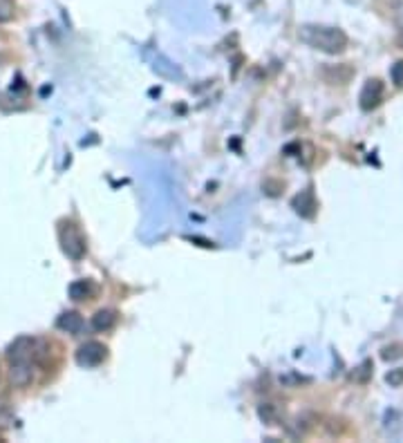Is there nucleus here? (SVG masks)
<instances>
[{
  "label": "nucleus",
  "mask_w": 403,
  "mask_h": 443,
  "mask_svg": "<svg viewBox=\"0 0 403 443\" xmlns=\"http://www.w3.org/2000/svg\"><path fill=\"white\" fill-rule=\"evenodd\" d=\"M300 40L325 54H341L348 47V36H345V32H341L338 27H325V25L300 27Z\"/></svg>",
  "instance_id": "nucleus-2"
},
{
  "label": "nucleus",
  "mask_w": 403,
  "mask_h": 443,
  "mask_svg": "<svg viewBox=\"0 0 403 443\" xmlns=\"http://www.w3.org/2000/svg\"><path fill=\"white\" fill-rule=\"evenodd\" d=\"M34 338L30 336H21L9 345L7 349V361H9V378L13 385L25 388V385L32 383V359L36 356L34 352Z\"/></svg>",
  "instance_id": "nucleus-1"
},
{
  "label": "nucleus",
  "mask_w": 403,
  "mask_h": 443,
  "mask_svg": "<svg viewBox=\"0 0 403 443\" xmlns=\"http://www.w3.org/2000/svg\"><path fill=\"white\" fill-rule=\"evenodd\" d=\"M59 240H61V247H63V253L72 260H81L85 255V237L83 233L79 231L77 224L72 222H61L59 226Z\"/></svg>",
  "instance_id": "nucleus-3"
},
{
  "label": "nucleus",
  "mask_w": 403,
  "mask_h": 443,
  "mask_svg": "<svg viewBox=\"0 0 403 443\" xmlns=\"http://www.w3.org/2000/svg\"><path fill=\"white\" fill-rule=\"evenodd\" d=\"M385 381L392 385V388H399V385L403 383V369H392L390 374L385 376Z\"/></svg>",
  "instance_id": "nucleus-15"
},
{
  "label": "nucleus",
  "mask_w": 403,
  "mask_h": 443,
  "mask_svg": "<svg viewBox=\"0 0 403 443\" xmlns=\"http://www.w3.org/2000/svg\"><path fill=\"white\" fill-rule=\"evenodd\" d=\"M13 9H16L13 0H0V23L11 21L13 18Z\"/></svg>",
  "instance_id": "nucleus-11"
},
{
  "label": "nucleus",
  "mask_w": 403,
  "mask_h": 443,
  "mask_svg": "<svg viewBox=\"0 0 403 443\" xmlns=\"http://www.w3.org/2000/svg\"><path fill=\"white\" fill-rule=\"evenodd\" d=\"M114 325H117V313H114L112 309H101L92 318V327L96 332H110Z\"/></svg>",
  "instance_id": "nucleus-8"
},
{
  "label": "nucleus",
  "mask_w": 403,
  "mask_h": 443,
  "mask_svg": "<svg viewBox=\"0 0 403 443\" xmlns=\"http://www.w3.org/2000/svg\"><path fill=\"white\" fill-rule=\"evenodd\" d=\"M96 287L92 284V280H77L70 284V298L72 300H90L94 298Z\"/></svg>",
  "instance_id": "nucleus-7"
},
{
  "label": "nucleus",
  "mask_w": 403,
  "mask_h": 443,
  "mask_svg": "<svg viewBox=\"0 0 403 443\" xmlns=\"http://www.w3.org/2000/svg\"><path fill=\"white\" fill-rule=\"evenodd\" d=\"M260 419L269 425H273V421H276V410H273V405H263L260 408Z\"/></svg>",
  "instance_id": "nucleus-14"
},
{
  "label": "nucleus",
  "mask_w": 403,
  "mask_h": 443,
  "mask_svg": "<svg viewBox=\"0 0 403 443\" xmlns=\"http://www.w3.org/2000/svg\"><path fill=\"white\" fill-rule=\"evenodd\" d=\"M370 374H372V361H363L361 365L356 367L354 374H352V381H356V383H365Z\"/></svg>",
  "instance_id": "nucleus-10"
},
{
  "label": "nucleus",
  "mask_w": 403,
  "mask_h": 443,
  "mask_svg": "<svg viewBox=\"0 0 403 443\" xmlns=\"http://www.w3.org/2000/svg\"><path fill=\"white\" fill-rule=\"evenodd\" d=\"M56 327L67 334H79L83 330V318L77 311H65L59 316V320H56Z\"/></svg>",
  "instance_id": "nucleus-6"
},
{
  "label": "nucleus",
  "mask_w": 403,
  "mask_h": 443,
  "mask_svg": "<svg viewBox=\"0 0 403 443\" xmlns=\"http://www.w3.org/2000/svg\"><path fill=\"white\" fill-rule=\"evenodd\" d=\"M390 77H392V83L397 88H403V61H397L390 69Z\"/></svg>",
  "instance_id": "nucleus-12"
},
{
  "label": "nucleus",
  "mask_w": 403,
  "mask_h": 443,
  "mask_svg": "<svg viewBox=\"0 0 403 443\" xmlns=\"http://www.w3.org/2000/svg\"><path fill=\"white\" fill-rule=\"evenodd\" d=\"M106 345H101V342L96 340H90V342H85V345L79 347L77 352V363L81 367H96L106 361Z\"/></svg>",
  "instance_id": "nucleus-4"
},
{
  "label": "nucleus",
  "mask_w": 403,
  "mask_h": 443,
  "mask_svg": "<svg viewBox=\"0 0 403 443\" xmlns=\"http://www.w3.org/2000/svg\"><path fill=\"white\" fill-rule=\"evenodd\" d=\"M397 43H399V47L403 50V30H401V34H399V38H397Z\"/></svg>",
  "instance_id": "nucleus-16"
},
{
  "label": "nucleus",
  "mask_w": 403,
  "mask_h": 443,
  "mask_svg": "<svg viewBox=\"0 0 403 443\" xmlns=\"http://www.w3.org/2000/svg\"><path fill=\"white\" fill-rule=\"evenodd\" d=\"M383 94H385V88L379 79H370L365 81L363 90H361V96H358V101H361V108L368 112V110H374L381 101H383Z\"/></svg>",
  "instance_id": "nucleus-5"
},
{
  "label": "nucleus",
  "mask_w": 403,
  "mask_h": 443,
  "mask_svg": "<svg viewBox=\"0 0 403 443\" xmlns=\"http://www.w3.org/2000/svg\"><path fill=\"white\" fill-rule=\"evenodd\" d=\"M294 206H296V211L300 213V215H305V218H314V208H316L314 193H311V191H305L302 195H298V197L294 199Z\"/></svg>",
  "instance_id": "nucleus-9"
},
{
  "label": "nucleus",
  "mask_w": 403,
  "mask_h": 443,
  "mask_svg": "<svg viewBox=\"0 0 403 443\" xmlns=\"http://www.w3.org/2000/svg\"><path fill=\"white\" fill-rule=\"evenodd\" d=\"M381 356H383V359H385V361H394V359H401V356H403V347H401V345H392V347H385Z\"/></svg>",
  "instance_id": "nucleus-13"
}]
</instances>
